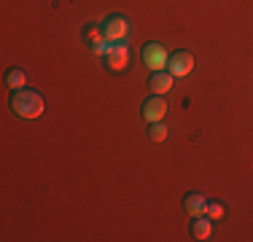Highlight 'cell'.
Masks as SVG:
<instances>
[{
	"mask_svg": "<svg viewBox=\"0 0 253 242\" xmlns=\"http://www.w3.org/2000/svg\"><path fill=\"white\" fill-rule=\"evenodd\" d=\"M11 111L16 113V116L22 119H38L43 116L46 111V100L41 92H35V89H16V92H11Z\"/></svg>",
	"mask_w": 253,
	"mask_h": 242,
	"instance_id": "1",
	"label": "cell"
},
{
	"mask_svg": "<svg viewBox=\"0 0 253 242\" xmlns=\"http://www.w3.org/2000/svg\"><path fill=\"white\" fill-rule=\"evenodd\" d=\"M100 27H102V38L111 40V43L126 40V35H129V19H126L124 14H111V16H105V19L100 22Z\"/></svg>",
	"mask_w": 253,
	"mask_h": 242,
	"instance_id": "2",
	"label": "cell"
},
{
	"mask_svg": "<svg viewBox=\"0 0 253 242\" xmlns=\"http://www.w3.org/2000/svg\"><path fill=\"white\" fill-rule=\"evenodd\" d=\"M140 57H143V65H146L151 73L167 70V51H165V46L156 43V40H148V43L143 46Z\"/></svg>",
	"mask_w": 253,
	"mask_h": 242,
	"instance_id": "3",
	"label": "cell"
},
{
	"mask_svg": "<svg viewBox=\"0 0 253 242\" xmlns=\"http://www.w3.org/2000/svg\"><path fill=\"white\" fill-rule=\"evenodd\" d=\"M105 65L113 73H124L129 68V46H126L124 40L111 43V48H108V54H105Z\"/></svg>",
	"mask_w": 253,
	"mask_h": 242,
	"instance_id": "4",
	"label": "cell"
},
{
	"mask_svg": "<svg viewBox=\"0 0 253 242\" xmlns=\"http://www.w3.org/2000/svg\"><path fill=\"white\" fill-rule=\"evenodd\" d=\"M167 70L172 73L175 78H183L194 70V54L191 51H172L167 57Z\"/></svg>",
	"mask_w": 253,
	"mask_h": 242,
	"instance_id": "5",
	"label": "cell"
},
{
	"mask_svg": "<svg viewBox=\"0 0 253 242\" xmlns=\"http://www.w3.org/2000/svg\"><path fill=\"white\" fill-rule=\"evenodd\" d=\"M140 113H143V119H146L148 124H154V121H162V119L167 116V100H165L162 94L148 97V100L143 102Z\"/></svg>",
	"mask_w": 253,
	"mask_h": 242,
	"instance_id": "6",
	"label": "cell"
},
{
	"mask_svg": "<svg viewBox=\"0 0 253 242\" xmlns=\"http://www.w3.org/2000/svg\"><path fill=\"white\" fill-rule=\"evenodd\" d=\"M183 210H186V215H191V218L205 215V213H208V199H205V194L189 191L183 197Z\"/></svg>",
	"mask_w": 253,
	"mask_h": 242,
	"instance_id": "7",
	"label": "cell"
},
{
	"mask_svg": "<svg viewBox=\"0 0 253 242\" xmlns=\"http://www.w3.org/2000/svg\"><path fill=\"white\" fill-rule=\"evenodd\" d=\"M172 83H175V76H172L170 70H156L151 76V83H148V86L154 89V94H167L172 89Z\"/></svg>",
	"mask_w": 253,
	"mask_h": 242,
	"instance_id": "8",
	"label": "cell"
},
{
	"mask_svg": "<svg viewBox=\"0 0 253 242\" xmlns=\"http://www.w3.org/2000/svg\"><path fill=\"white\" fill-rule=\"evenodd\" d=\"M191 237L194 240H210L213 237V221L205 215L191 218Z\"/></svg>",
	"mask_w": 253,
	"mask_h": 242,
	"instance_id": "9",
	"label": "cell"
},
{
	"mask_svg": "<svg viewBox=\"0 0 253 242\" xmlns=\"http://www.w3.org/2000/svg\"><path fill=\"white\" fill-rule=\"evenodd\" d=\"M5 86H8L11 92H16V89H25V86H27V73L22 70V68L5 70Z\"/></svg>",
	"mask_w": 253,
	"mask_h": 242,
	"instance_id": "10",
	"label": "cell"
},
{
	"mask_svg": "<svg viewBox=\"0 0 253 242\" xmlns=\"http://www.w3.org/2000/svg\"><path fill=\"white\" fill-rule=\"evenodd\" d=\"M148 137H151L154 143H162V140H167V126L162 124V121H154V124L148 126Z\"/></svg>",
	"mask_w": 253,
	"mask_h": 242,
	"instance_id": "11",
	"label": "cell"
},
{
	"mask_svg": "<svg viewBox=\"0 0 253 242\" xmlns=\"http://www.w3.org/2000/svg\"><path fill=\"white\" fill-rule=\"evenodd\" d=\"M84 38H86L89 40V46H92V43H97V40H102V27H100V24H86V27H84Z\"/></svg>",
	"mask_w": 253,
	"mask_h": 242,
	"instance_id": "12",
	"label": "cell"
},
{
	"mask_svg": "<svg viewBox=\"0 0 253 242\" xmlns=\"http://www.w3.org/2000/svg\"><path fill=\"white\" fill-rule=\"evenodd\" d=\"M224 213H226V210H224V204H221V202H215V199H210V202H208V213H205V215H208L210 221H221Z\"/></svg>",
	"mask_w": 253,
	"mask_h": 242,
	"instance_id": "13",
	"label": "cell"
},
{
	"mask_svg": "<svg viewBox=\"0 0 253 242\" xmlns=\"http://www.w3.org/2000/svg\"><path fill=\"white\" fill-rule=\"evenodd\" d=\"M108 48H111V40L102 38V40H97V43H92V54H94V57H105Z\"/></svg>",
	"mask_w": 253,
	"mask_h": 242,
	"instance_id": "14",
	"label": "cell"
}]
</instances>
